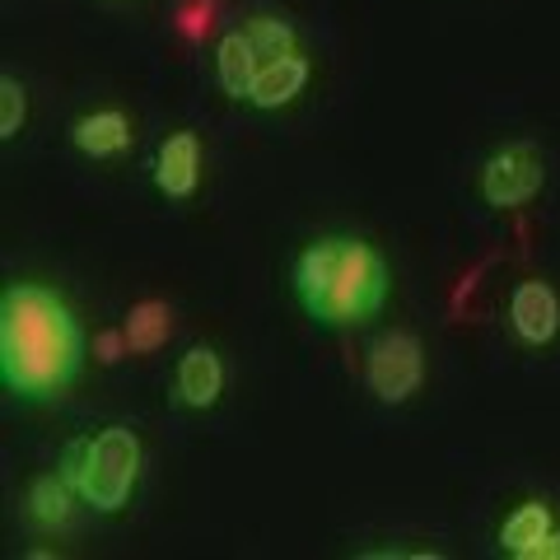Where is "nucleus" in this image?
<instances>
[{
  "mask_svg": "<svg viewBox=\"0 0 560 560\" xmlns=\"http://www.w3.org/2000/svg\"><path fill=\"white\" fill-rule=\"evenodd\" d=\"M243 33H248V43L257 47L261 61L294 51V28L285 20H276V14H257V20H248V28H243Z\"/></svg>",
  "mask_w": 560,
  "mask_h": 560,
  "instance_id": "2eb2a0df",
  "label": "nucleus"
},
{
  "mask_svg": "<svg viewBox=\"0 0 560 560\" xmlns=\"http://www.w3.org/2000/svg\"><path fill=\"white\" fill-rule=\"evenodd\" d=\"M510 323L528 346H551L560 331V300L547 280H523L510 300Z\"/></svg>",
  "mask_w": 560,
  "mask_h": 560,
  "instance_id": "423d86ee",
  "label": "nucleus"
},
{
  "mask_svg": "<svg viewBox=\"0 0 560 560\" xmlns=\"http://www.w3.org/2000/svg\"><path fill=\"white\" fill-rule=\"evenodd\" d=\"M70 140H75V150L90 154V160H117V154L131 145V117L117 108L90 113L70 127Z\"/></svg>",
  "mask_w": 560,
  "mask_h": 560,
  "instance_id": "9d476101",
  "label": "nucleus"
},
{
  "mask_svg": "<svg viewBox=\"0 0 560 560\" xmlns=\"http://www.w3.org/2000/svg\"><path fill=\"white\" fill-rule=\"evenodd\" d=\"M127 350L136 355H150V350H160L173 331V308L164 300H140L131 313H127Z\"/></svg>",
  "mask_w": 560,
  "mask_h": 560,
  "instance_id": "f8f14e48",
  "label": "nucleus"
},
{
  "mask_svg": "<svg viewBox=\"0 0 560 560\" xmlns=\"http://www.w3.org/2000/svg\"><path fill=\"white\" fill-rule=\"evenodd\" d=\"M84 364L75 313L47 285H10L0 294V378L24 401H51Z\"/></svg>",
  "mask_w": 560,
  "mask_h": 560,
  "instance_id": "f257e3e1",
  "label": "nucleus"
},
{
  "mask_svg": "<svg viewBox=\"0 0 560 560\" xmlns=\"http://www.w3.org/2000/svg\"><path fill=\"white\" fill-rule=\"evenodd\" d=\"M173 388H178V401L191 411H206L215 407L220 393H224V364L210 346H191L187 355L178 360V378H173Z\"/></svg>",
  "mask_w": 560,
  "mask_h": 560,
  "instance_id": "1a4fd4ad",
  "label": "nucleus"
},
{
  "mask_svg": "<svg viewBox=\"0 0 560 560\" xmlns=\"http://www.w3.org/2000/svg\"><path fill=\"white\" fill-rule=\"evenodd\" d=\"M24 117H28V94L14 75H0V136H20L24 131Z\"/></svg>",
  "mask_w": 560,
  "mask_h": 560,
  "instance_id": "dca6fc26",
  "label": "nucleus"
},
{
  "mask_svg": "<svg viewBox=\"0 0 560 560\" xmlns=\"http://www.w3.org/2000/svg\"><path fill=\"white\" fill-rule=\"evenodd\" d=\"M518 560H560V528H551L547 537H537L533 547H523Z\"/></svg>",
  "mask_w": 560,
  "mask_h": 560,
  "instance_id": "f3484780",
  "label": "nucleus"
},
{
  "mask_svg": "<svg viewBox=\"0 0 560 560\" xmlns=\"http://www.w3.org/2000/svg\"><path fill=\"white\" fill-rule=\"evenodd\" d=\"M541 183H547V168H541V154L533 145H510L500 154H490L481 168V197L495 210H514L528 206Z\"/></svg>",
  "mask_w": 560,
  "mask_h": 560,
  "instance_id": "39448f33",
  "label": "nucleus"
},
{
  "mask_svg": "<svg viewBox=\"0 0 560 560\" xmlns=\"http://www.w3.org/2000/svg\"><path fill=\"white\" fill-rule=\"evenodd\" d=\"M551 528H556V523H551V510H547V504H541V500H523L518 510L504 518L500 547L510 551V556H518L523 547H533V541H537V537H547Z\"/></svg>",
  "mask_w": 560,
  "mask_h": 560,
  "instance_id": "4468645a",
  "label": "nucleus"
},
{
  "mask_svg": "<svg viewBox=\"0 0 560 560\" xmlns=\"http://www.w3.org/2000/svg\"><path fill=\"white\" fill-rule=\"evenodd\" d=\"M121 346H127V331H98V360L113 364L121 355Z\"/></svg>",
  "mask_w": 560,
  "mask_h": 560,
  "instance_id": "6ab92c4d",
  "label": "nucleus"
},
{
  "mask_svg": "<svg viewBox=\"0 0 560 560\" xmlns=\"http://www.w3.org/2000/svg\"><path fill=\"white\" fill-rule=\"evenodd\" d=\"M257 47L248 43V33H224L220 47H215V80L230 98H248L253 94V80H257Z\"/></svg>",
  "mask_w": 560,
  "mask_h": 560,
  "instance_id": "9b49d317",
  "label": "nucleus"
},
{
  "mask_svg": "<svg viewBox=\"0 0 560 560\" xmlns=\"http://www.w3.org/2000/svg\"><path fill=\"white\" fill-rule=\"evenodd\" d=\"M201 183V140L191 131L168 136L160 154H154V187L164 191L168 201H187Z\"/></svg>",
  "mask_w": 560,
  "mask_h": 560,
  "instance_id": "0eeeda50",
  "label": "nucleus"
},
{
  "mask_svg": "<svg viewBox=\"0 0 560 560\" xmlns=\"http://www.w3.org/2000/svg\"><path fill=\"white\" fill-rule=\"evenodd\" d=\"M420 378H425V350H420L411 331H383L370 346V355H364V383H370V393L378 401H388V407L411 401Z\"/></svg>",
  "mask_w": 560,
  "mask_h": 560,
  "instance_id": "20e7f679",
  "label": "nucleus"
},
{
  "mask_svg": "<svg viewBox=\"0 0 560 560\" xmlns=\"http://www.w3.org/2000/svg\"><path fill=\"white\" fill-rule=\"evenodd\" d=\"M304 84H308V61L300 57V51H285V57H271V61L257 66L248 103L261 113H276V108H285V103L300 98Z\"/></svg>",
  "mask_w": 560,
  "mask_h": 560,
  "instance_id": "6e6552de",
  "label": "nucleus"
},
{
  "mask_svg": "<svg viewBox=\"0 0 560 560\" xmlns=\"http://www.w3.org/2000/svg\"><path fill=\"white\" fill-rule=\"evenodd\" d=\"M393 276L374 243L318 238L294 257V294L323 327H364L388 304Z\"/></svg>",
  "mask_w": 560,
  "mask_h": 560,
  "instance_id": "f03ea898",
  "label": "nucleus"
},
{
  "mask_svg": "<svg viewBox=\"0 0 560 560\" xmlns=\"http://www.w3.org/2000/svg\"><path fill=\"white\" fill-rule=\"evenodd\" d=\"M206 24H210V0H191V5L183 10V33L187 38H197Z\"/></svg>",
  "mask_w": 560,
  "mask_h": 560,
  "instance_id": "a211bd4d",
  "label": "nucleus"
},
{
  "mask_svg": "<svg viewBox=\"0 0 560 560\" xmlns=\"http://www.w3.org/2000/svg\"><path fill=\"white\" fill-rule=\"evenodd\" d=\"M66 481L98 514H121L140 481V440L127 425H108L84 440L66 463Z\"/></svg>",
  "mask_w": 560,
  "mask_h": 560,
  "instance_id": "7ed1b4c3",
  "label": "nucleus"
},
{
  "mask_svg": "<svg viewBox=\"0 0 560 560\" xmlns=\"http://www.w3.org/2000/svg\"><path fill=\"white\" fill-rule=\"evenodd\" d=\"M70 486L66 477L57 481V477H38L28 486V518L38 523L43 533H57V528H66L70 523Z\"/></svg>",
  "mask_w": 560,
  "mask_h": 560,
  "instance_id": "ddd939ff",
  "label": "nucleus"
}]
</instances>
